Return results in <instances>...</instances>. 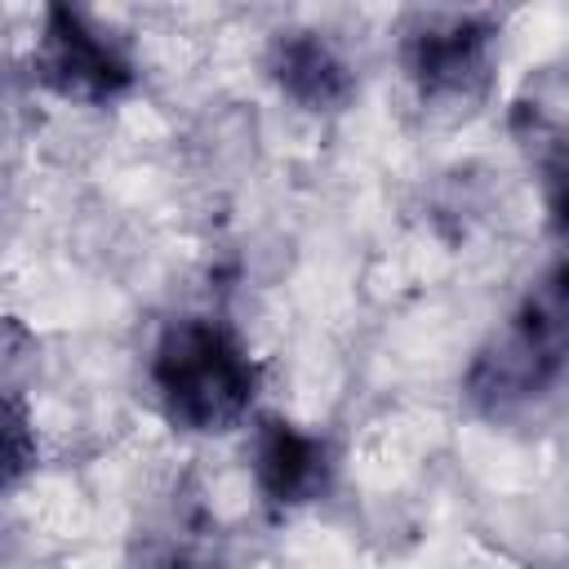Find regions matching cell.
<instances>
[{"label": "cell", "mask_w": 569, "mask_h": 569, "mask_svg": "<svg viewBox=\"0 0 569 569\" xmlns=\"http://www.w3.org/2000/svg\"><path fill=\"white\" fill-rule=\"evenodd\" d=\"M31 462H36V440L27 431V409L9 396L4 400V480L13 485Z\"/></svg>", "instance_id": "cell-8"}, {"label": "cell", "mask_w": 569, "mask_h": 569, "mask_svg": "<svg viewBox=\"0 0 569 569\" xmlns=\"http://www.w3.org/2000/svg\"><path fill=\"white\" fill-rule=\"evenodd\" d=\"M569 373V258L556 262L511 311L502 329L476 351L467 369V400L507 418L533 400H542Z\"/></svg>", "instance_id": "cell-1"}, {"label": "cell", "mask_w": 569, "mask_h": 569, "mask_svg": "<svg viewBox=\"0 0 569 569\" xmlns=\"http://www.w3.org/2000/svg\"><path fill=\"white\" fill-rule=\"evenodd\" d=\"M405 71L427 102H471L493 71V22L480 13H427L405 36Z\"/></svg>", "instance_id": "cell-4"}, {"label": "cell", "mask_w": 569, "mask_h": 569, "mask_svg": "<svg viewBox=\"0 0 569 569\" xmlns=\"http://www.w3.org/2000/svg\"><path fill=\"white\" fill-rule=\"evenodd\" d=\"M151 387L173 427L218 436L231 431L258 391V365L218 320H173L151 351Z\"/></svg>", "instance_id": "cell-2"}, {"label": "cell", "mask_w": 569, "mask_h": 569, "mask_svg": "<svg viewBox=\"0 0 569 569\" xmlns=\"http://www.w3.org/2000/svg\"><path fill=\"white\" fill-rule=\"evenodd\" d=\"M253 476H258V489L276 507L316 502L333 476L329 445L320 436L293 427V422L267 418L258 427V440H253Z\"/></svg>", "instance_id": "cell-5"}, {"label": "cell", "mask_w": 569, "mask_h": 569, "mask_svg": "<svg viewBox=\"0 0 569 569\" xmlns=\"http://www.w3.org/2000/svg\"><path fill=\"white\" fill-rule=\"evenodd\" d=\"M160 569H196V565H191V560H182V556H173V560H164Z\"/></svg>", "instance_id": "cell-9"}, {"label": "cell", "mask_w": 569, "mask_h": 569, "mask_svg": "<svg viewBox=\"0 0 569 569\" xmlns=\"http://www.w3.org/2000/svg\"><path fill=\"white\" fill-rule=\"evenodd\" d=\"M542 200L560 236H569V138L542 156Z\"/></svg>", "instance_id": "cell-7"}, {"label": "cell", "mask_w": 569, "mask_h": 569, "mask_svg": "<svg viewBox=\"0 0 569 569\" xmlns=\"http://www.w3.org/2000/svg\"><path fill=\"white\" fill-rule=\"evenodd\" d=\"M267 71L302 111H338L356 89L342 53L316 31H280L267 49Z\"/></svg>", "instance_id": "cell-6"}, {"label": "cell", "mask_w": 569, "mask_h": 569, "mask_svg": "<svg viewBox=\"0 0 569 569\" xmlns=\"http://www.w3.org/2000/svg\"><path fill=\"white\" fill-rule=\"evenodd\" d=\"M36 76L58 98L107 107L133 89V62L80 9L49 4L36 40Z\"/></svg>", "instance_id": "cell-3"}]
</instances>
